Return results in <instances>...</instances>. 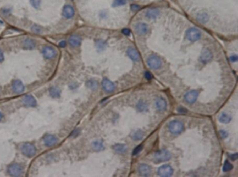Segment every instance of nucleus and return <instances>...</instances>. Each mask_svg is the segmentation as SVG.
<instances>
[{"mask_svg":"<svg viewBox=\"0 0 238 177\" xmlns=\"http://www.w3.org/2000/svg\"><path fill=\"white\" fill-rule=\"evenodd\" d=\"M168 129L171 133L178 135V134L181 133L182 131L184 130V124L181 121H178V120H173V121H170V123L169 124Z\"/></svg>","mask_w":238,"mask_h":177,"instance_id":"1","label":"nucleus"},{"mask_svg":"<svg viewBox=\"0 0 238 177\" xmlns=\"http://www.w3.org/2000/svg\"><path fill=\"white\" fill-rule=\"evenodd\" d=\"M20 149L23 154L27 157H29V158H31V157L35 156L36 153V149L35 147L31 143H28V142L23 144L21 146Z\"/></svg>","mask_w":238,"mask_h":177,"instance_id":"2","label":"nucleus"},{"mask_svg":"<svg viewBox=\"0 0 238 177\" xmlns=\"http://www.w3.org/2000/svg\"><path fill=\"white\" fill-rule=\"evenodd\" d=\"M171 158V154L167 150H160L158 151L157 152L155 153L154 154V160L157 163H161V162H165V161H169Z\"/></svg>","mask_w":238,"mask_h":177,"instance_id":"3","label":"nucleus"},{"mask_svg":"<svg viewBox=\"0 0 238 177\" xmlns=\"http://www.w3.org/2000/svg\"><path fill=\"white\" fill-rule=\"evenodd\" d=\"M147 63L149 67L153 69V70H157V69L161 68V58H159V56H154V55L150 56L147 58Z\"/></svg>","mask_w":238,"mask_h":177,"instance_id":"4","label":"nucleus"},{"mask_svg":"<svg viewBox=\"0 0 238 177\" xmlns=\"http://www.w3.org/2000/svg\"><path fill=\"white\" fill-rule=\"evenodd\" d=\"M186 35L187 39L189 40L190 41L194 42L200 39L201 34L198 29H196V28H191V29L187 30Z\"/></svg>","mask_w":238,"mask_h":177,"instance_id":"5","label":"nucleus"},{"mask_svg":"<svg viewBox=\"0 0 238 177\" xmlns=\"http://www.w3.org/2000/svg\"><path fill=\"white\" fill-rule=\"evenodd\" d=\"M8 172L10 176H19L22 175V174H23V167L18 164H13L8 167Z\"/></svg>","mask_w":238,"mask_h":177,"instance_id":"6","label":"nucleus"},{"mask_svg":"<svg viewBox=\"0 0 238 177\" xmlns=\"http://www.w3.org/2000/svg\"><path fill=\"white\" fill-rule=\"evenodd\" d=\"M173 173V170L168 165H162L158 169V174L161 176H170Z\"/></svg>","mask_w":238,"mask_h":177,"instance_id":"7","label":"nucleus"},{"mask_svg":"<svg viewBox=\"0 0 238 177\" xmlns=\"http://www.w3.org/2000/svg\"><path fill=\"white\" fill-rule=\"evenodd\" d=\"M198 97V92L196 90L189 91L184 96L185 101L189 103H194Z\"/></svg>","mask_w":238,"mask_h":177,"instance_id":"8","label":"nucleus"},{"mask_svg":"<svg viewBox=\"0 0 238 177\" xmlns=\"http://www.w3.org/2000/svg\"><path fill=\"white\" fill-rule=\"evenodd\" d=\"M43 54L47 59H52L56 56V51L51 47L46 46L43 49Z\"/></svg>","mask_w":238,"mask_h":177,"instance_id":"9","label":"nucleus"},{"mask_svg":"<svg viewBox=\"0 0 238 177\" xmlns=\"http://www.w3.org/2000/svg\"><path fill=\"white\" fill-rule=\"evenodd\" d=\"M102 86L104 90L107 93H111L113 92L115 88V84L112 81L108 80V78H104L102 81Z\"/></svg>","mask_w":238,"mask_h":177,"instance_id":"10","label":"nucleus"},{"mask_svg":"<svg viewBox=\"0 0 238 177\" xmlns=\"http://www.w3.org/2000/svg\"><path fill=\"white\" fill-rule=\"evenodd\" d=\"M12 88L15 93H22L25 90V86L20 80H14L12 83Z\"/></svg>","mask_w":238,"mask_h":177,"instance_id":"11","label":"nucleus"},{"mask_svg":"<svg viewBox=\"0 0 238 177\" xmlns=\"http://www.w3.org/2000/svg\"><path fill=\"white\" fill-rule=\"evenodd\" d=\"M138 171L140 175L143 176H148L152 173V168L146 164H141L138 167Z\"/></svg>","mask_w":238,"mask_h":177,"instance_id":"12","label":"nucleus"},{"mask_svg":"<svg viewBox=\"0 0 238 177\" xmlns=\"http://www.w3.org/2000/svg\"><path fill=\"white\" fill-rule=\"evenodd\" d=\"M44 144L48 147L54 146L57 142V138L53 135H47L43 138Z\"/></svg>","mask_w":238,"mask_h":177,"instance_id":"13","label":"nucleus"},{"mask_svg":"<svg viewBox=\"0 0 238 177\" xmlns=\"http://www.w3.org/2000/svg\"><path fill=\"white\" fill-rule=\"evenodd\" d=\"M149 31L148 26L145 23H138L136 26V31L139 35H145Z\"/></svg>","mask_w":238,"mask_h":177,"instance_id":"14","label":"nucleus"},{"mask_svg":"<svg viewBox=\"0 0 238 177\" xmlns=\"http://www.w3.org/2000/svg\"><path fill=\"white\" fill-rule=\"evenodd\" d=\"M23 103L27 106L34 107L36 105V101L35 98L31 95H25L23 98Z\"/></svg>","mask_w":238,"mask_h":177,"instance_id":"15","label":"nucleus"},{"mask_svg":"<svg viewBox=\"0 0 238 177\" xmlns=\"http://www.w3.org/2000/svg\"><path fill=\"white\" fill-rule=\"evenodd\" d=\"M127 55L134 61H138L140 59V55L138 52L134 48H129L127 50Z\"/></svg>","mask_w":238,"mask_h":177,"instance_id":"16","label":"nucleus"},{"mask_svg":"<svg viewBox=\"0 0 238 177\" xmlns=\"http://www.w3.org/2000/svg\"><path fill=\"white\" fill-rule=\"evenodd\" d=\"M69 42L71 47H78V46L80 45L81 39H80V38L78 35H73L69 38Z\"/></svg>","mask_w":238,"mask_h":177,"instance_id":"17","label":"nucleus"},{"mask_svg":"<svg viewBox=\"0 0 238 177\" xmlns=\"http://www.w3.org/2000/svg\"><path fill=\"white\" fill-rule=\"evenodd\" d=\"M63 15L66 18H71L74 15V10L71 6H65L63 9Z\"/></svg>","mask_w":238,"mask_h":177,"instance_id":"18","label":"nucleus"},{"mask_svg":"<svg viewBox=\"0 0 238 177\" xmlns=\"http://www.w3.org/2000/svg\"><path fill=\"white\" fill-rule=\"evenodd\" d=\"M155 104H156V107L159 111H164L167 107L166 101L163 98H158L156 100Z\"/></svg>","mask_w":238,"mask_h":177,"instance_id":"19","label":"nucleus"},{"mask_svg":"<svg viewBox=\"0 0 238 177\" xmlns=\"http://www.w3.org/2000/svg\"><path fill=\"white\" fill-rule=\"evenodd\" d=\"M212 55L211 52H209V50H203L201 54V60L203 63H205L209 62L212 59Z\"/></svg>","mask_w":238,"mask_h":177,"instance_id":"20","label":"nucleus"},{"mask_svg":"<svg viewBox=\"0 0 238 177\" xmlns=\"http://www.w3.org/2000/svg\"><path fill=\"white\" fill-rule=\"evenodd\" d=\"M113 149L119 154H123L127 150V147L124 144H117L113 146Z\"/></svg>","mask_w":238,"mask_h":177,"instance_id":"21","label":"nucleus"},{"mask_svg":"<svg viewBox=\"0 0 238 177\" xmlns=\"http://www.w3.org/2000/svg\"><path fill=\"white\" fill-rule=\"evenodd\" d=\"M36 43L33 40L26 39L23 42V48L25 50H32L35 47Z\"/></svg>","mask_w":238,"mask_h":177,"instance_id":"22","label":"nucleus"},{"mask_svg":"<svg viewBox=\"0 0 238 177\" xmlns=\"http://www.w3.org/2000/svg\"><path fill=\"white\" fill-rule=\"evenodd\" d=\"M92 149L96 151H99L103 150L104 149L103 144L102 141L101 140H95L92 142Z\"/></svg>","mask_w":238,"mask_h":177,"instance_id":"23","label":"nucleus"},{"mask_svg":"<svg viewBox=\"0 0 238 177\" xmlns=\"http://www.w3.org/2000/svg\"><path fill=\"white\" fill-rule=\"evenodd\" d=\"M219 120L222 123L227 124L230 121L231 117L227 113H222L221 115H219Z\"/></svg>","mask_w":238,"mask_h":177,"instance_id":"24","label":"nucleus"},{"mask_svg":"<svg viewBox=\"0 0 238 177\" xmlns=\"http://www.w3.org/2000/svg\"><path fill=\"white\" fill-rule=\"evenodd\" d=\"M197 20L198 22H200L202 24H205L209 20V16L206 13H201L198 15L197 16Z\"/></svg>","mask_w":238,"mask_h":177,"instance_id":"25","label":"nucleus"},{"mask_svg":"<svg viewBox=\"0 0 238 177\" xmlns=\"http://www.w3.org/2000/svg\"><path fill=\"white\" fill-rule=\"evenodd\" d=\"M159 15V11L157 9H151L146 13L147 17L150 19H154Z\"/></svg>","mask_w":238,"mask_h":177,"instance_id":"26","label":"nucleus"},{"mask_svg":"<svg viewBox=\"0 0 238 177\" xmlns=\"http://www.w3.org/2000/svg\"><path fill=\"white\" fill-rule=\"evenodd\" d=\"M60 90L56 87H52L51 88L50 90V95H51V97H54V98H58L60 97Z\"/></svg>","mask_w":238,"mask_h":177,"instance_id":"27","label":"nucleus"},{"mask_svg":"<svg viewBox=\"0 0 238 177\" xmlns=\"http://www.w3.org/2000/svg\"><path fill=\"white\" fill-rule=\"evenodd\" d=\"M143 136H144V133L142 130H138L135 133H134L132 138L134 140H139L143 138Z\"/></svg>","mask_w":238,"mask_h":177,"instance_id":"28","label":"nucleus"},{"mask_svg":"<svg viewBox=\"0 0 238 177\" xmlns=\"http://www.w3.org/2000/svg\"><path fill=\"white\" fill-rule=\"evenodd\" d=\"M87 86L92 90H95L98 87V83L94 80H90L87 82Z\"/></svg>","mask_w":238,"mask_h":177,"instance_id":"29","label":"nucleus"},{"mask_svg":"<svg viewBox=\"0 0 238 177\" xmlns=\"http://www.w3.org/2000/svg\"><path fill=\"white\" fill-rule=\"evenodd\" d=\"M138 109L140 111H145L147 109V106L145 102H143L142 101H139V103H138Z\"/></svg>","mask_w":238,"mask_h":177,"instance_id":"30","label":"nucleus"},{"mask_svg":"<svg viewBox=\"0 0 238 177\" xmlns=\"http://www.w3.org/2000/svg\"><path fill=\"white\" fill-rule=\"evenodd\" d=\"M233 165L230 163H229L228 161H226V163L224 164V167H223V170L224 172H229L233 169Z\"/></svg>","mask_w":238,"mask_h":177,"instance_id":"31","label":"nucleus"},{"mask_svg":"<svg viewBox=\"0 0 238 177\" xmlns=\"http://www.w3.org/2000/svg\"><path fill=\"white\" fill-rule=\"evenodd\" d=\"M126 0H115L113 3V6L115 7V6H123L126 4Z\"/></svg>","mask_w":238,"mask_h":177,"instance_id":"32","label":"nucleus"},{"mask_svg":"<svg viewBox=\"0 0 238 177\" xmlns=\"http://www.w3.org/2000/svg\"><path fill=\"white\" fill-rule=\"evenodd\" d=\"M30 3L36 8H38L41 4V0H30Z\"/></svg>","mask_w":238,"mask_h":177,"instance_id":"33","label":"nucleus"},{"mask_svg":"<svg viewBox=\"0 0 238 177\" xmlns=\"http://www.w3.org/2000/svg\"><path fill=\"white\" fill-rule=\"evenodd\" d=\"M142 144H140V145H139V146H138L137 147H136V148L134 149V151H133V155L135 156V155L138 154V153L140 152V151H142Z\"/></svg>","mask_w":238,"mask_h":177,"instance_id":"34","label":"nucleus"},{"mask_svg":"<svg viewBox=\"0 0 238 177\" xmlns=\"http://www.w3.org/2000/svg\"><path fill=\"white\" fill-rule=\"evenodd\" d=\"M219 135L221 136V138H223V139L226 138L228 136V132L226 131L225 130H221V131H219Z\"/></svg>","mask_w":238,"mask_h":177,"instance_id":"35","label":"nucleus"},{"mask_svg":"<svg viewBox=\"0 0 238 177\" xmlns=\"http://www.w3.org/2000/svg\"><path fill=\"white\" fill-rule=\"evenodd\" d=\"M145 78H147V80H150V79H152V74H151L150 72H146L145 73Z\"/></svg>","mask_w":238,"mask_h":177,"instance_id":"36","label":"nucleus"},{"mask_svg":"<svg viewBox=\"0 0 238 177\" xmlns=\"http://www.w3.org/2000/svg\"><path fill=\"white\" fill-rule=\"evenodd\" d=\"M122 33H123V34H124V35H129L130 33H131V31H130L129 29H124L123 30H122Z\"/></svg>","mask_w":238,"mask_h":177,"instance_id":"37","label":"nucleus"},{"mask_svg":"<svg viewBox=\"0 0 238 177\" xmlns=\"http://www.w3.org/2000/svg\"><path fill=\"white\" fill-rule=\"evenodd\" d=\"M229 156H230V159H231V160H232V161H235V160H237V154H231V155H229Z\"/></svg>","mask_w":238,"mask_h":177,"instance_id":"38","label":"nucleus"},{"mask_svg":"<svg viewBox=\"0 0 238 177\" xmlns=\"http://www.w3.org/2000/svg\"><path fill=\"white\" fill-rule=\"evenodd\" d=\"M230 61H231V62H237V56L236 55H234V56H230Z\"/></svg>","mask_w":238,"mask_h":177,"instance_id":"39","label":"nucleus"},{"mask_svg":"<svg viewBox=\"0 0 238 177\" xmlns=\"http://www.w3.org/2000/svg\"><path fill=\"white\" fill-rule=\"evenodd\" d=\"M59 45L61 47H64L65 46H66V42L64 40H63V41H61L59 44Z\"/></svg>","mask_w":238,"mask_h":177,"instance_id":"40","label":"nucleus"},{"mask_svg":"<svg viewBox=\"0 0 238 177\" xmlns=\"http://www.w3.org/2000/svg\"><path fill=\"white\" fill-rule=\"evenodd\" d=\"M3 60H4V54H3L2 50H0V62H2Z\"/></svg>","mask_w":238,"mask_h":177,"instance_id":"41","label":"nucleus"},{"mask_svg":"<svg viewBox=\"0 0 238 177\" xmlns=\"http://www.w3.org/2000/svg\"><path fill=\"white\" fill-rule=\"evenodd\" d=\"M178 111L180 112V113H186V110L183 108H178Z\"/></svg>","mask_w":238,"mask_h":177,"instance_id":"42","label":"nucleus"},{"mask_svg":"<svg viewBox=\"0 0 238 177\" xmlns=\"http://www.w3.org/2000/svg\"><path fill=\"white\" fill-rule=\"evenodd\" d=\"M138 8H139V7H138V6H136V5L132 6V9H133V10H137Z\"/></svg>","mask_w":238,"mask_h":177,"instance_id":"43","label":"nucleus"},{"mask_svg":"<svg viewBox=\"0 0 238 177\" xmlns=\"http://www.w3.org/2000/svg\"><path fill=\"white\" fill-rule=\"evenodd\" d=\"M2 113L0 112V120L2 119Z\"/></svg>","mask_w":238,"mask_h":177,"instance_id":"44","label":"nucleus"}]
</instances>
